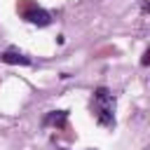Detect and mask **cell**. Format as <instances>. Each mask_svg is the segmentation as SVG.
Masks as SVG:
<instances>
[{
  "label": "cell",
  "mask_w": 150,
  "mask_h": 150,
  "mask_svg": "<svg viewBox=\"0 0 150 150\" xmlns=\"http://www.w3.org/2000/svg\"><path fill=\"white\" fill-rule=\"evenodd\" d=\"M112 110H115V98H112V94H110L105 87H98V89L94 91V115H96V120H98L103 127H112V124H115Z\"/></svg>",
  "instance_id": "obj_1"
},
{
  "label": "cell",
  "mask_w": 150,
  "mask_h": 150,
  "mask_svg": "<svg viewBox=\"0 0 150 150\" xmlns=\"http://www.w3.org/2000/svg\"><path fill=\"white\" fill-rule=\"evenodd\" d=\"M23 19H28V21L35 23V26H47V23H49V14H47L45 9H40V7H35L33 12H28Z\"/></svg>",
  "instance_id": "obj_2"
},
{
  "label": "cell",
  "mask_w": 150,
  "mask_h": 150,
  "mask_svg": "<svg viewBox=\"0 0 150 150\" xmlns=\"http://www.w3.org/2000/svg\"><path fill=\"white\" fill-rule=\"evenodd\" d=\"M2 61H5V63H12V66H16V63H19V66H26V63H28V59H26L23 54L14 52V49L5 52V54H2Z\"/></svg>",
  "instance_id": "obj_3"
},
{
  "label": "cell",
  "mask_w": 150,
  "mask_h": 150,
  "mask_svg": "<svg viewBox=\"0 0 150 150\" xmlns=\"http://www.w3.org/2000/svg\"><path fill=\"white\" fill-rule=\"evenodd\" d=\"M45 122H47V124H56V127H61V124L66 122V110H56V112H49Z\"/></svg>",
  "instance_id": "obj_4"
},
{
  "label": "cell",
  "mask_w": 150,
  "mask_h": 150,
  "mask_svg": "<svg viewBox=\"0 0 150 150\" xmlns=\"http://www.w3.org/2000/svg\"><path fill=\"white\" fill-rule=\"evenodd\" d=\"M35 7H38V5H35L33 0H19V2H16V9H19V14H21V16H26L28 12H33Z\"/></svg>",
  "instance_id": "obj_5"
},
{
  "label": "cell",
  "mask_w": 150,
  "mask_h": 150,
  "mask_svg": "<svg viewBox=\"0 0 150 150\" xmlns=\"http://www.w3.org/2000/svg\"><path fill=\"white\" fill-rule=\"evenodd\" d=\"M141 63H143V66H148V63H150V52H145V54H143V59H141Z\"/></svg>",
  "instance_id": "obj_6"
}]
</instances>
